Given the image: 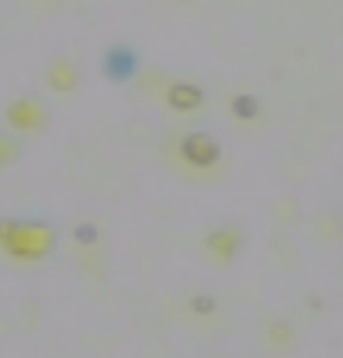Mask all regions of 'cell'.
Instances as JSON below:
<instances>
[{
  "label": "cell",
  "mask_w": 343,
  "mask_h": 358,
  "mask_svg": "<svg viewBox=\"0 0 343 358\" xmlns=\"http://www.w3.org/2000/svg\"><path fill=\"white\" fill-rule=\"evenodd\" d=\"M52 241L54 234L45 224H6L3 229V243L17 258H42Z\"/></svg>",
  "instance_id": "1"
},
{
  "label": "cell",
  "mask_w": 343,
  "mask_h": 358,
  "mask_svg": "<svg viewBox=\"0 0 343 358\" xmlns=\"http://www.w3.org/2000/svg\"><path fill=\"white\" fill-rule=\"evenodd\" d=\"M105 69H108V74L113 76V79H128V76H133L135 69H138V59H135V55L130 50L118 47V50L110 52L108 59H105Z\"/></svg>",
  "instance_id": "2"
},
{
  "label": "cell",
  "mask_w": 343,
  "mask_h": 358,
  "mask_svg": "<svg viewBox=\"0 0 343 358\" xmlns=\"http://www.w3.org/2000/svg\"><path fill=\"white\" fill-rule=\"evenodd\" d=\"M211 248L221 255H231L235 248H238V234L235 231H219V234L211 238Z\"/></svg>",
  "instance_id": "3"
},
{
  "label": "cell",
  "mask_w": 343,
  "mask_h": 358,
  "mask_svg": "<svg viewBox=\"0 0 343 358\" xmlns=\"http://www.w3.org/2000/svg\"><path fill=\"white\" fill-rule=\"evenodd\" d=\"M13 120L20 125H32L40 120V110H37L35 103H27V101H22V103H17L15 108L10 110Z\"/></svg>",
  "instance_id": "4"
},
{
  "label": "cell",
  "mask_w": 343,
  "mask_h": 358,
  "mask_svg": "<svg viewBox=\"0 0 343 358\" xmlns=\"http://www.w3.org/2000/svg\"><path fill=\"white\" fill-rule=\"evenodd\" d=\"M52 84H54V89H69L74 84V69L66 64H57L52 69Z\"/></svg>",
  "instance_id": "5"
}]
</instances>
